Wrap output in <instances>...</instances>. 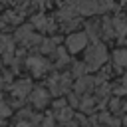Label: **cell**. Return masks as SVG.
Masks as SVG:
<instances>
[{"mask_svg": "<svg viewBox=\"0 0 127 127\" xmlns=\"http://www.w3.org/2000/svg\"><path fill=\"white\" fill-rule=\"evenodd\" d=\"M125 123H127V119H125Z\"/></svg>", "mask_w": 127, "mask_h": 127, "instance_id": "13", "label": "cell"}, {"mask_svg": "<svg viewBox=\"0 0 127 127\" xmlns=\"http://www.w3.org/2000/svg\"><path fill=\"white\" fill-rule=\"evenodd\" d=\"M32 101H34V105L44 107V105L48 103V91H46V89H36V91L32 93Z\"/></svg>", "mask_w": 127, "mask_h": 127, "instance_id": "5", "label": "cell"}, {"mask_svg": "<svg viewBox=\"0 0 127 127\" xmlns=\"http://www.w3.org/2000/svg\"><path fill=\"white\" fill-rule=\"evenodd\" d=\"M113 24H115V30H117L119 36H125L127 34V20L125 18H115Z\"/></svg>", "mask_w": 127, "mask_h": 127, "instance_id": "7", "label": "cell"}, {"mask_svg": "<svg viewBox=\"0 0 127 127\" xmlns=\"http://www.w3.org/2000/svg\"><path fill=\"white\" fill-rule=\"evenodd\" d=\"M0 50H12V42L8 40V38H4V36H0Z\"/></svg>", "mask_w": 127, "mask_h": 127, "instance_id": "10", "label": "cell"}, {"mask_svg": "<svg viewBox=\"0 0 127 127\" xmlns=\"http://www.w3.org/2000/svg\"><path fill=\"white\" fill-rule=\"evenodd\" d=\"M58 117H60V119H69V117H71V111L65 107V109H62V111L58 113Z\"/></svg>", "mask_w": 127, "mask_h": 127, "instance_id": "11", "label": "cell"}, {"mask_svg": "<svg viewBox=\"0 0 127 127\" xmlns=\"http://www.w3.org/2000/svg\"><path fill=\"white\" fill-rule=\"evenodd\" d=\"M111 4H97V2H79V4H73V8H75V12H79V14H95V12H101V10H105V8H109Z\"/></svg>", "mask_w": 127, "mask_h": 127, "instance_id": "3", "label": "cell"}, {"mask_svg": "<svg viewBox=\"0 0 127 127\" xmlns=\"http://www.w3.org/2000/svg\"><path fill=\"white\" fill-rule=\"evenodd\" d=\"M42 50H44V52H52V50H54V42H52V40H50V42H44V48H42Z\"/></svg>", "mask_w": 127, "mask_h": 127, "instance_id": "12", "label": "cell"}, {"mask_svg": "<svg viewBox=\"0 0 127 127\" xmlns=\"http://www.w3.org/2000/svg\"><path fill=\"white\" fill-rule=\"evenodd\" d=\"M67 50L71 52V54H75V52H79V50H83L85 46H87V34H83V32H75V34H71L69 38H67Z\"/></svg>", "mask_w": 127, "mask_h": 127, "instance_id": "2", "label": "cell"}, {"mask_svg": "<svg viewBox=\"0 0 127 127\" xmlns=\"http://www.w3.org/2000/svg\"><path fill=\"white\" fill-rule=\"evenodd\" d=\"M28 89H30V83H28V81H20V83L14 87V95H26Z\"/></svg>", "mask_w": 127, "mask_h": 127, "instance_id": "8", "label": "cell"}, {"mask_svg": "<svg viewBox=\"0 0 127 127\" xmlns=\"http://www.w3.org/2000/svg\"><path fill=\"white\" fill-rule=\"evenodd\" d=\"M113 60H115L117 67H127V50H117L115 56H113Z\"/></svg>", "mask_w": 127, "mask_h": 127, "instance_id": "6", "label": "cell"}, {"mask_svg": "<svg viewBox=\"0 0 127 127\" xmlns=\"http://www.w3.org/2000/svg\"><path fill=\"white\" fill-rule=\"evenodd\" d=\"M105 60H107L105 46H103V44H93V46L87 50V56H85V67H87V69H95V67H99Z\"/></svg>", "mask_w": 127, "mask_h": 127, "instance_id": "1", "label": "cell"}, {"mask_svg": "<svg viewBox=\"0 0 127 127\" xmlns=\"http://www.w3.org/2000/svg\"><path fill=\"white\" fill-rule=\"evenodd\" d=\"M89 85H91V79H89V77H81V79L77 81L75 89H77V91H83V89H87Z\"/></svg>", "mask_w": 127, "mask_h": 127, "instance_id": "9", "label": "cell"}, {"mask_svg": "<svg viewBox=\"0 0 127 127\" xmlns=\"http://www.w3.org/2000/svg\"><path fill=\"white\" fill-rule=\"evenodd\" d=\"M28 65L32 67V71H34V73H42V71L48 67L46 60H42V58H30V60H28Z\"/></svg>", "mask_w": 127, "mask_h": 127, "instance_id": "4", "label": "cell"}]
</instances>
